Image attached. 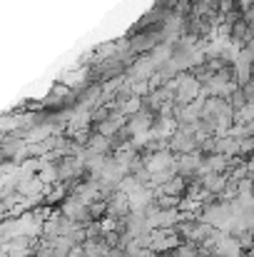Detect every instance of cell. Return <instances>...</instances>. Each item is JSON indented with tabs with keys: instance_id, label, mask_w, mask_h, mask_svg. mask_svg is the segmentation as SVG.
Here are the masks:
<instances>
[{
	"instance_id": "6da1fadb",
	"label": "cell",
	"mask_w": 254,
	"mask_h": 257,
	"mask_svg": "<svg viewBox=\"0 0 254 257\" xmlns=\"http://www.w3.org/2000/svg\"><path fill=\"white\" fill-rule=\"evenodd\" d=\"M172 165V158H169L167 153H157V155H152L150 158V163H147V172L150 175H155V177H160L165 168Z\"/></svg>"
},
{
	"instance_id": "7a4b0ae2",
	"label": "cell",
	"mask_w": 254,
	"mask_h": 257,
	"mask_svg": "<svg viewBox=\"0 0 254 257\" xmlns=\"http://www.w3.org/2000/svg\"><path fill=\"white\" fill-rule=\"evenodd\" d=\"M147 127H150V117H147V115H137V117L132 120V125H130V130L135 133L137 140H145V138H147Z\"/></svg>"
},
{
	"instance_id": "3957f363",
	"label": "cell",
	"mask_w": 254,
	"mask_h": 257,
	"mask_svg": "<svg viewBox=\"0 0 254 257\" xmlns=\"http://www.w3.org/2000/svg\"><path fill=\"white\" fill-rule=\"evenodd\" d=\"M105 145H107L105 138H92V140H90V150H92V153H102Z\"/></svg>"
}]
</instances>
